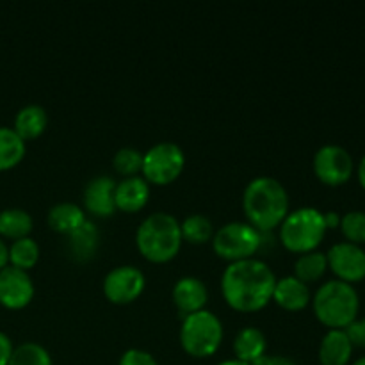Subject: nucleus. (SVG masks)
Listing matches in <instances>:
<instances>
[{"mask_svg":"<svg viewBox=\"0 0 365 365\" xmlns=\"http://www.w3.org/2000/svg\"><path fill=\"white\" fill-rule=\"evenodd\" d=\"M13 342L4 331H0V365L9 364L11 355H13Z\"/></svg>","mask_w":365,"mask_h":365,"instance_id":"473e14b6","label":"nucleus"},{"mask_svg":"<svg viewBox=\"0 0 365 365\" xmlns=\"http://www.w3.org/2000/svg\"><path fill=\"white\" fill-rule=\"evenodd\" d=\"M7 365H52V356L38 342H24L13 349Z\"/></svg>","mask_w":365,"mask_h":365,"instance_id":"bb28decb","label":"nucleus"},{"mask_svg":"<svg viewBox=\"0 0 365 365\" xmlns=\"http://www.w3.org/2000/svg\"><path fill=\"white\" fill-rule=\"evenodd\" d=\"M150 198V185L146 178L139 177H127L116 184L114 191V202L116 209L125 210V212H135L143 209Z\"/></svg>","mask_w":365,"mask_h":365,"instance_id":"2eb2a0df","label":"nucleus"},{"mask_svg":"<svg viewBox=\"0 0 365 365\" xmlns=\"http://www.w3.org/2000/svg\"><path fill=\"white\" fill-rule=\"evenodd\" d=\"M7 260H9V248H7L6 242L0 239V269L7 266Z\"/></svg>","mask_w":365,"mask_h":365,"instance_id":"f704fd0d","label":"nucleus"},{"mask_svg":"<svg viewBox=\"0 0 365 365\" xmlns=\"http://www.w3.org/2000/svg\"><path fill=\"white\" fill-rule=\"evenodd\" d=\"M184 164V150L173 141H163L143 153L141 171L145 173L146 180L153 184H168L182 173Z\"/></svg>","mask_w":365,"mask_h":365,"instance_id":"6e6552de","label":"nucleus"},{"mask_svg":"<svg viewBox=\"0 0 365 365\" xmlns=\"http://www.w3.org/2000/svg\"><path fill=\"white\" fill-rule=\"evenodd\" d=\"M324 216V225H327V228H337L341 227V217L339 216V212H334V210H330V212H323Z\"/></svg>","mask_w":365,"mask_h":365,"instance_id":"72a5a7b5","label":"nucleus"},{"mask_svg":"<svg viewBox=\"0 0 365 365\" xmlns=\"http://www.w3.org/2000/svg\"><path fill=\"white\" fill-rule=\"evenodd\" d=\"M280 225V239L284 246L298 253L316 250L328 230L323 212L316 207H299L289 212Z\"/></svg>","mask_w":365,"mask_h":365,"instance_id":"39448f33","label":"nucleus"},{"mask_svg":"<svg viewBox=\"0 0 365 365\" xmlns=\"http://www.w3.org/2000/svg\"><path fill=\"white\" fill-rule=\"evenodd\" d=\"M217 365H252V364H246V362H242V360L232 359V360H223V362H220Z\"/></svg>","mask_w":365,"mask_h":365,"instance_id":"e433bc0d","label":"nucleus"},{"mask_svg":"<svg viewBox=\"0 0 365 365\" xmlns=\"http://www.w3.org/2000/svg\"><path fill=\"white\" fill-rule=\"evenodd\" d=\"M242 207L250 225L257 230L269 232L289 214V195L280 180L273 177H257L246 185Z\"/></svg>","mask_w":365,"mask_h":365,"instance_id":"f03ea898","label":"nucleus"},{"mask_svg":"<svg viewBox=\"0 0 365 365\" xmlns=\"http://www.w3.org/2000/svg\"><path fill=\"white\" fill-rule=\"evenodd\" d=\"M34 296V284L27 271L14 266L0 269V303L9 309L29 305Z\"/></svg>","mask_w":365,"mask_h":365,"instance_id":"f8f14e48","label":"nucleus"},{"mask_svg":"<svg viewBox=\"0 0 365 365\" xmlns=\"http://www.w3.org/2000/svg\"><path fill=\"white\" fill-rule=\"evenodd\" d=\"M274 284L277 277L264 260L245 259L228 264L221 278V291L235 310L253 312L273 298Z\"/></svg>","mask_w":365,"mask_h":365,"instance_id":"f257e3e1","label":"nucleus"},{"mask_svg":"<svg viewBox=\"0 0 365 365\" xmlns=\"http://www.w3.org/2000/svg\"><path fill=\"white\" fill-rule=\"evenodd\" d=\"M344 330L353 346L365 348V317H362V319H355L348 328H344Z\"/></svg>","mask_w":365,"mask_h":365,"instance_id":"7c9ffc66","label":"nucleus"},{"mask_svg":"<svg viewBox=\"0 0 365 365\" xmlns=\"http://www.w3.org/2000/svg\"><path fill=\"white\" fill-rule=\"evenodd\" d=\"M32 216L24 209L11 207L0 212V234L6 237H27L32 230Z\"/></svg>","mask_w":365,"mask_h":365,"instance_id":"4be33fe9","label":"nucleus"},{"mask_svg":"<svg viewBox=\"0 0 365 365\" xmlns=\"http://www.w3.org/2000/svg\"><path fill=\"white\" fill-rule=\"evenodd\" d=\"M328 266L337 280L355 284L365 278V252L353 242H337L327 253Z\"/></svg>","mask_w":365,"mask_h":365,"instance_id":"9b49d317","label":"nucleus"},{"mask_svg":"<svg viewBox=\"0 0 365 365\" xmlns=\"http://www.w3.org/2000/svg\"><path fill=\"white\" fill-rule=\"evenodd\" d=\"M86 221V214L81 205L73 202H61L50 207L48 210V225L56 232L61 234H71L77 230L82 223Z\"/></svg>","mask_w":365,"mask_h":365,"instance_id":"412c9836","label":"nucleus"},{"mask_svg":"<svg viewBox=\"0 0 365 365\" xmlns=\"http://www.w3.org/2000/svg\"><path fill=\"white\" fill-rule=\"evenodd\" d=\"M328 267L327 253L317 252V250H312V252L302 253V255L296 259L294 262V277L302 282H316L319 280L324 274Z\"/></svg>","mask_w":365,"mask_h":365,"instance_id":"b1692460","label":"nucleus"},{"mask_svg":"<svg viewBox=\"0 0 365 365\" xmlns=\"http://www.w3.org/2000/svg\"><path fill=\"white\" fill-rule=\"evenodd\" d=\"M39 259V246L32 237L14 239L13 245L9 246V260L11 266L20 267V269H31L36 266Z\"/></svg>","mask_w":365,"mask_h":365,"instance_id":"a878e982","label":"nucleus"},{"mask_svg":"<svg viewBox=\"0 0 365 365\" xmlns=\"http://www.w3.org/2000/svg\"><path fill=\"white\" fill-rule=\"evenodd\" d=\"M116 180L109 175H96L84 187V205L89 212L96 216H110L116 210L114 202Z\"/></svg>","mask_w":365,"mask_h":365,"instance_id":"ddd939ff","label":"nucleus"},{"mask_svg":"<svg viewBox=\"0 0 365 365\" xmlns=\"http://www.w3.org/2000/svg\"><path fill=\"white\" fill-rule=\"evenodd\" d=\"M353 365H365V356H360V359L356 360V362L353 364Z\"/></svg>","mask_w":365,"mask_h":365,"instance_id":"4c0bfd02","label":"nucleus"},{"mask_svg":"<svg viewBox=\"0 0 365 365\" xmlns=\"http://www.w3.org/2000/svg\"><path fill=\"white\" fill-rule=\"evenodd\" d=\"M314 171L328 185H341L351 178L355 164L351 153L339 145H324L314 155Z\"/></svg>","mask_w":365,"mask_h":365,"instance_id":"1a4fd4ad","label":"nucleus"},{"mask_svg":"<svg viewBox=\"0 0 365 365\" xmlns=\"http://www.w3.org/2000/svg\"><path fill=\"white\" fill-rule=\"evenodd\" d=\"M48 116H46L45 107L39 103H29L18 110L14 118V130L21 139H34L46 128Z\"/></svg>","mask_w":365,"mask_h":365,"instance_id":"aec40b11","label":"nucleus"},{"mask_svg":"<svg viewBox=\"0 0 365 365\" xmlns=\"http://www.w3.org/2000/svg\"><path fill=\"white\" fill-rule=\"evenodd\" d=\"M25 155V141L11 127H0V170H9Z\"/></svg>","mask_w":365,"mask_h":365,"instance_id":"5701e85b","label":"nucleus"},{"mask_svg":"<svg viewBox=\"0 0 365 365\" xmlns=\"http://www.w3.org/2000/svg\"><path fill=\"white\" fill-rule=\"evenodd\" d=\"M267 341L262 330L255 327L242 328L234 341V351L237 360H242L246 364H253L260 356L266 355Z\"/></svg>","mask_w":365,"mask_h":365,"instance_id":"a211bd4d","label":"nucleus"},{"mask_svg":"<svg viewBox=\"0 0 365 365\" xmlns=\"http://www.w3.org/2000/svg\"><path fill=\"white\" fill-rule=\"evenodd\" d=\"M262 245V234L253 225L245 221H230L217 228L212 235L214 252L225 260L252 259Z\"/></svg>","mask_w":365,"mask_h":365,"instance_id":"0eeeda50","label":"nucleus"},{"mask_svg":"<svg viewBox=\"0 0 365 365\" xmlns=\"http://www.w3.org/2000/svg\"><path fill=\"white\" fill-rule=\"evenodd\" d=\"M209 298L207 285L196 277H182L173 285V302L184 316L203 309Z\"/></svg>","mask_w":365,"mask_h":365,"instance_id":"4468645a","label":"nucleus"},{"mask_svg":"<svg viewBox=\"0 0 365 365\" xmlns=\"http://www.w3.org/2000/svg\"><path fill=\"white\" fill-rule=\"evenodd\" d=\"M120 365H159L152 353L145 351V349L132 348L121 355Z\"/></svg>","mask_w":365,"mask_h":365,"instance_id":"c756f323","label":"nucleus"},{"mask_svg":"<svg viewBox=\"0 0 365 365\" xmlns=\"http://www.w3.org/2000/svg\"><path fill=\"white\" fill-rule=\"evenodd\" d=\"M223 341V324L210 310H198L184 317L180 328V342L192 356H210Z\"/></svg>","mask_w":365,"mask_h":365,"instance_id":"423d86ee","label":"nucleus"},{"mask_svg":"<svg viewBox=\"0 0 365 365\" xmlns=\"http://www.w3.org/2000/svg\"><path fill=\"white\" fill-rule=\"evenodd\" d=\"M252 365H298L292 359L282 355H264Z\"/></svg>","mask_w":365,"mask_h":365,"instance_id":"2f4dec72","label":"nucleus"},{"mask_svg":"<svg viewBox=\"0 0 365 365\" xmlns=\"http://www.w3.org/2000/svg\"><path fill=\"white\" fill-rule=\"evenodd\" d=\"M180 232L182 239H185V241L195 242V245H203V242H207L214 235V227L212 221L205 214L196 212L184 217V221L180 223Z\"/></svg>","mask_w":365,"mask_h":365,"instance_id":"393cba45","label":"nucleus"},{"mask_svg":"<svg viewBox=\"0 0 365 365\" xmlns=\"http://www.w3.org/2000/svg\"><path fill=\"white\" fill-rule=\"evenodd\" d=\"M356 173H359V182L360 185L365 189V155L362 157V160H360L359 164V170H356Z\"/></svg>","mask_w":365,"mask_h":365,"instance_id":"c9c22d12","label":"nucleus"},{"mask_svg":"<svg viewBox=\"0 0 365 365\" xmlns=\"http://www.w3.org/2000/svg\"><path fill=\"white\" fill-rule=\"evenodd\" d=\"M353 344L346 330H328L319 344L321 365H348Z\"/></svg>","mask_w":365,"mask_h":365,"instance_id":"f3484780","label":"nucleus"},{"mask_svg":"<svg viewBox=\"0 0 365 365\" xmlns=\"http://www.w3.org/2000/svg\"><path fill=\"white\" fill-rule=\"evenodd\" d=\"M135 242L143 255L152 262H168L178 253L182 245L180 223L170 212H153L138 227Z\"/></svg>","mask_w":365,"mask_h":365,"instance_id":"7ed1b4c3","label":"nucleus"},{"mask_svg":"<svg viewBox=\"0 0 365 365\" xmlns=\"http://www.w3.org/2000/svg\"><path fill=\"white\" fill-rule=\"evenodd\" d=\"M113 166L118 173L127 177H135L143 168V153L134 146H123L113 157Z\"/></svg>","mask_w":365,"mask_h":365,"instance_id":"cd10ccee","label":"nucleus"},{"mask_svg":"<svg viewBox=\"0 0 365 365\" xmlns=\"http://www.w3.org/2000/svg\"><path fill=\"white\" fill-rule=\"evenodd\" d=\"M146 278L135 266H118L103 278V292L113 303H130L143 292Z\"/></svg>","mask_w":365,"mask_h":365,"instance_id":"9d476101","label":"nucleus"},{"mask_svg":"<svg viewBox=\"0 0 365 365\" xmlns=\"http://www.w3.org/2000/svg\"><path fill=\"white\" fill-rule=\"evenodd\" d=\"M273 298L282 309L302 310L310 303V289L296 277H284L274 284Z\"/></svg>","mask_w":365,"mask_h":365,"instance_id":"dca6fc26","label":"nucleus"},{"mask_svg":"<svg viewBox=\"0 0 365 365\" xmlns=\"http://www.w3.org/2000/svg\"><path fill=\"white\" fill-rule=\"evenodd\" d=\"M312 305L321 323L330 327V330H344L359 316L360 298L348 282L328 280L317 289Z\"/></svg>","mask_w":365,"mask_h":365,"instance_id":"20e7f679","label":"nucleus"},{"mask_svg":"<svg viewBox=\"0 0 365 365\" xmlns=\"http://www.w3.org/2000/svg\"><path fill=\"white\" fill-rule=\"evenodd\" d=\"M68 250L75 260H89L98 248L100 232L95 223L86 220L77 230L68 234Z\"/></svg>","mask_w":365,"mask_h":365,"instance_id":"6ab92c4d","label":"nucleus"},{"mask_svg":"<svg viewBox=\"0 0 365 365\" xmlns=\"http://www.w3.org/2000/svg\"><path fill=\"white\" fill-rule=\"evenodd\" d=\"M341 230L348 242L362 245L365 242V212L364 210H349L341 217Z\"/></svg>","mask_w":365,"mask_h":365,"instance_id":"c85d7f7f","label":"nucleus"}]
</instances>
